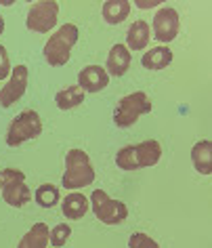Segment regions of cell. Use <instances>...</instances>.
Segmentation results:
<instances>
[{
  "label": "cell",
  "instance_id": "1",
  "mask_svg": "<svg viewBox=\"0 0 212 248\" xmlns=\"http://www.w3.org/2000/svg\"><path fill=\"white\" fill-rule=\"evenodd\" d=\"M162 158V145L149 139L136 145H126L116 154V164L122 170H139L147 166H155Z\"/></svg>",
  "mask_w": 212,
  "mask_h": 248
},
{
  "label": "cell",
  "instance_id": "2",
  "mask_svg": "<svg viewBox=\"0 0 212 248\" xmlns=\"http://www.w3.org/2000/svg\"><path fill=\"white\" fill-rule=\"evenodd\" d=\"M78 42V28L74 23H63L59 30H55L51 38L45 45V59L48 65L59 67L65 65L72 57V48Z\"/></svg>",
  "mask_w": 212,
  "mask_h": 248
},
{
  "label": "cell",
  "instance_id": "3",
  "mask_svg": "<svg viewBox=\"0 0 212 248\" xmlns=\"http://www.w3.org/2000/svg\"><path fill=\"white\" fill-rule=\"evenodd\" d=\"M92 181H95V169L89 154L82 150H70L65 156V172L61 177V185L65 189H80Z\"/></svg>",
  "mask_w": 212,
  "mask_h": 248
},
{
  "label": "cell",
  "instance_id": "4",
  "mask_svg": "<svg viewBox=\"0 0 212 248\" xmlns=\"http://www.w3.org/2000/svg\"><path fill=\"white\" fill-rule=\"evenodd\" d=\"M151 111V99H149L143 91L130 93V95L122 97L118 101L114 109V124L120 128H128L139 120L141 116H145Z\"/></svg>",
  "mask_w": 212,
  "mask_h": 248
},
{
  "label": "cell",
  "instance_id": "5",
  "mask_svg": "<svg viewBox=\"0 0 212 248\" xmlns=\"http://www.w3.org/2000/svg\"><path fill=\"white\" fill-rule=\"evenodd\" d=\"M0 189H2V198L9 206L21 208L32 200V191L26 185V175L17 169L0 170Z\"/></svg>",
  "mask_w": 212,
  "mask_h": 248
},
{
  "label": "cell",
  "instance_id": "6",
  "mask_svg": "<svg viewBox=\"0 0 212 248\" xmlns=\"http://www.w3.org/2000/svg\"><path fill=\"white\" fill-rule=\"evenodd\" d=\"M42 133V120L34 109H26L9 124L7 131V145L9 147H19L30 139L40 137Z\"/></svg>",
  "mask_w": 212,
  "mask_h": 248
},
{
  "label": "cell",
  "instance_id": "7",
  "mask_svg": "<svg viewBox=\"0 0 212 248\" xmlns=\"http://www.w3.org/2000/svg\"><path fill=\"white\" fill-rule=\"evenodd\" d=\"M91 206H92L95 217L101 223H105V225H120V223L126 221V217H128L126 204L109 198L103 189H95L91 194Z\"/></svg>",
  "mask_w": 212,
  "mask_h": 248
},
{
  "label": "cell",
  "instance_id": "8",
  "mask_svg": "<svg viewBox=\"0 0 212 248\" xmlns=\"http://www.w3.org/2000/svg\"><path fill=\"white\" fill-rule=\"evenodd\" d=\"M57 19H59V4L53 2V0H38L28 11L26 28L30 32L45 34L57 26Z\"/></svg>",
  "mask_w": 212,
  "mask_h": 248
},
{
  "label": "cell",
  "instance_id": "9",
  "mask_svg": "<svg viewBox=\"0 0 212 248\" xmlns=\"http://www.w3.org/2000/svg\"><path fill=\"white\" fill-rule=\"evenodd\" d=\"M28 80H30L28 65H17V67H13V72H11V78L7 80V84L0 89V105H2V108H11L13 103L19 101V99L26 95Z\"/></svg>",
  "mask_w": 212,
  "mask_h": 248
},
{
  "label": "cell",
  "instance_id": "10",
  "mask_svg": "<svg viewBox=\"0 0 212 248\" xmlns=\"http://www.w3.org/2000/svg\"><path fill=\"white\" fill-rule=\"evenodd\" d=\"M179 13L172 7H164L153 15V36L158 42H172L179 34Z\"/></svg>",
  "mask_w": 212,
  "mask_h": 248
},
{
  "label": "cell",
  "instance_id": "11",
  "mask_svg": "<svg viewBox=\"0 0 212 248\" xmlns=\"http://www.w3.org/2000/svg\"><path fill=\"white\" fill-rule=\"evenodd\" d=\"M107 84H109V76L105 72V67L101 65H86L78 74V86L84 93H99L107 89Z\"/></svg>",
  "mask_w": 212,
  "mask_h": 248
},
{
  "label": "cell",
  "instance_id": "12",
  "mask_svg": "<svg viewBox=\"0 0 212 248\" xmlns=\"http://www.w3.org/2000/svg\"><path fill=\"white\" fill-rule=\"evenodd\" d=\"M128 67H130V51L124 45H114L107 55V63H105L107 76L120 78L128 72Z\"/></svg>",
  "mask_w": 212,
  "mask_h": 248
},
{
  "label": "cell",
  "instance_id": "13",
  "mask_svg": "<svg viewBox=\"0 0 212 248\" xmlns=\"http://www.w3.org/2000/svg\"><path fill=\"white\" fill-rule=\"evenodd\" d=\"M191 162L199 175H210L212 172V143L208 139L197 141L191 150Z\"/></svg>",
  "mask_w": 212,
  "mask_h": 248
},
{
  "label": "cell",
  "instance_id": "14",
  "mask_svg": "<svg viewBox=\"0 0 212 248\" xmlns=\"http://www.w3.org/2000/svg\"><path fill=\"white\" fill-rule=\"evenodd\" d=\"M141 63L145 70H166L172 63V51L168 46H153L151 51H147L143 55Z\"/></svg>",
  "mask_w": 212,
  "mask_h": 248
},
{
  "label": "cell",
  "instance_id": "15",
  "mask_svg": "<svg viewBox=\"0 0 212 248\" xmlns=\"http://www.w3.org/2000/svg\"><path fill=\"white\" fill-rule=\"evenodd\" d=\"M61 210L67 219L78 221L89 213V198H84L82 194H67V198H63V204H61Z\"/></svg>",
  "mask_w": 212,
  "mask_h": 248
},
{
  "label": "cell",
  "instance_id": "16",
  "mask_svg": "<svg viewBox=\"0 0 212 248\" xmlns=\"http://www.w3.org/2000/svg\"><path fill=\"white\" fill-rule=\"evenodd\" d=\"M101 15L109 26H118L130 15V2L128 0H107L101 9Z\"/></svg>",
  "mask_w": 212,
  "mask_h": 248
},
{
  "label": "cell",
  "instance_id": "17",
  "mask_svg": "<svg viewBox=\"0 0 212 248\" xmlns=\"http://www.w3.org/2000/svg\"><path fill=\"white\" fill-rule=\"evenodd\" d=\"M149 36H151V30H149L147 23L135 21L126 32V48H130V51H141V48H145L149 45Z\"/></svg>",
  "mask_w": 212,
  "mask_h": 248
},
{
  "label": "cell",
  "instance_id": "18",
  "mask_svg": "<svg viewBox=\"0 0 212 248\" xmlns=\"http://www.w3.org/2000/svg\"><path fill=\"white\" fill-rule=\"evenodd\" d=\"M48 235H51V229L46 227V223H36V225L19 240L17 248H46Z\"/></svg>",
  "mask_w": 212,
  "mask_h": 248
},
{
  "label": "cell",
  "instance_id": "19",
  "mask_svg": "<svg viewBox=\"0 0 212 248\" xmlns=\"http://www.w3.org/2000/svg\"><path fill=\"white\" fill-rule=\"evenodd\" d=\"M84 97H86V93L80 89L78 84H74V86H67V89H61L57 95H55V103H57L59 109L67 111V109L78 108V105L84 101Z\"/></svg>",
  "mask_w": 212,
  "mask_h": 248
},
{
  "label": "cell",
  "instance_id": "20",
  "mask_svg": "<svg viewBox=\"0 0 212 248\" xmlns=\"http://www.w3.org/2000/svg\"><path fill=\"white\" fill-rule=\"evenodd\" d=\"M59 187H55V185L51 183H45V185H40L38 189H36V194H34V200L38 206L42 208H53V206H57V202H59Z\"/></svg>",
  "mask_w": 212,
  "mask_h": 248
},
{
  "label": "cell",
  "instance_id": "21",
  "mask_svg": "<svg viewBox=\"0 0 212 248\" xmlns=\"http://www.w3.org/2000/svg\"><path fill=\"white\" fill-rule=\"evenodd\" d=\"M70 235H72V227H70V225H65V223H59V225H55V227L51 229L48 242H51V246L61 248L63 244H67Z\"/></svg>",
  "mask_w": 212,
  "mask_h": 248
},
{
  "label": "cell",
  "instance_id": "22",
  "mask_svg": "<svg viewBox=\"0 0 212 248\" xmlns=\"http://www.w3.org/2000/svg\"><path fill=\"white\" fill-rule=\"evenodd\" d=\"M128 248H160V244L155 240H151L147 233L136 232L128 238Z\"/></svg>",
  "mask_w": 212,
  "mask_h": 248
},
{
  "label": "cell",
  "instance_id": "23",
  "mask_svg": "<svg viewBox=\"0 0 212 248\" xmlns=\"http://www.w3.org/2000/svg\"><path fill=\"white\" fill-rule=\"evenodd\" d=\"M11 74V61H9V53L4 46H0V80H7Z\"/></svg>",
  "mask_w": 212,
  "mask_h": 248
},
{
  "label": "cell",
  "instance_id": "24",
  "mask_svg": "<svg viewBox=\"0 0 212 248\" xmlns=\"http://www.w3.org/2000/svg\"><path fill=\"white\" fill-rule=\"evenodd\" d=\"M139 9H151V7H158L160 0H151V2H143V0H139V2H135Z\"/></svg>",
  "mask_w": 212,
  "mask_h": 248
},
{
  "label": "cell",
  "instance_id": "25",
  "mask_svg": "<svg viewBox=\"0 0 212 248\" xmlns=\"http://www.w3.org/2000/svg\"><path fill=\"white\" fill-rule=\"evenodd\" d=\"M4 32V19H2V15H0V36H2Z\"/></svg>",
  "mask_w": 212,
  "mask_h": 248
}]
</instances>
